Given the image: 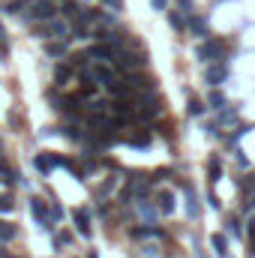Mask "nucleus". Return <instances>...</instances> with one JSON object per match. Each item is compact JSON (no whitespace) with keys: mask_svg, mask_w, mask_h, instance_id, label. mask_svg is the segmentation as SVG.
Segmentation results:
<instances>
[{"mask_svg":"<svg viewBox=\"0 0 255 258\" xmlns=\"http://www.w3.org/2000/svg\"><path fill=\"white\" fill-rule=\"evenodd\" d=\"M69 75H72V69H69V66H57V84H66Z\"/></svg>","mask_w":255,"mask_h":258,"instance_id":"nucleus-23","label":"nucleus"},{"mask_svg":"<svg viewBox=\"0 0 255 258\" xmlns=\"http://www.w3.org/2000/svg\"><path fill=\"white\" fill-rule=\"evenodd\" d=\"M36 36H42V39H63L66 36H72V21L69 18H51V21H42V27L36 30Z\"/></svg>","mask_w":255,"mask_h":258,"instance_id":"nucleus-1","label":"nucleus"},{"mask_svg":"<svg viewBox=\"0 0 255 258\" xmlns=\"http://www.w3.org/2000/svg\"><path fill=\"white\" fill-rule=\"evenodd\" d=\"M171 27H174V30H180V33H183L186 21H183V15H180V12H171Z\"/></svg>","mask_w":255,"mask_h":258,"instance_id":"nucleus-21","label":"nucleus"},{"mask_svg":"<svg viewBox=\"0 0 255 258\" xmlns=\"http://www.w3.org/2000/svg\"><path fill=\"white\" fill-rule=\"evenodd\" d=\"M72 216H75V228H78V234L90 237V216H87L84 210H75V213H72Z\"/></svg>","mask_w":255,"mask_h":258,"instance_id":"nucleus-9","label":"nucleus"},{"mask_svg":"<svg viewBox=\"0 0 255 258\" xmlns=\"http://www.w3.org/2000/svg\"><path fill=\"white\" fill-rule=\"evenodd\" d=\"M225 78H228V66H225L222 60L207 63V69H204V81H207V84H222Z\"/></svg>","mask_w":255,"mask_h":258,"instance_id":"nucleus-6","label":"nucleus"},{"mask_svg":"<svg viewBox=\"0 0 255 258\" xmlns=\"http://www.w3.org/2000/svg\"><path fill=\"white\" fill-rule=\"evenodd\" d=\"M150 6L159 12V9H165V6H168V0H150Z\"/></svg>","mask_w":255,"mask_h":258,"instance_id":"nucleus-30","label":"nucleus"},{"mask_svg":"<svg viewBox=\"0 0 255 258\" xmlns=\"http://www.w3.org/2000/svg\"><path fill=\"white\" fill-rule=\"evenodd\" d=\"M210 243H213V249L219 252V255H225V252H228V240H225L222 234H213V237H210Z\"/></svg>","mask_w":255,"mask_h":258,"instance_id":"nucleus-15","label":"nucleus"},{"mask_svg":"<svg viewBox=\"0 0 255 258\" xmlns=\"http://www.w3.org/2000/svg\"><path fill=\"white\" fill-rule=\"evenodd\" d=\"M84 75L90 78V81H99V84H111V81H117V66L114 63H99V60H90L87 63V69H84Z\"/></svg>","mask_w":255,"mask_h":258,"instance_id":"nucleus-2","label":"nucleus"},{"mask_svg":"<svg viewBox=\"0 0 255 258\" xmlns=\"http://www.w3.org/2000/svg\"><path fill=\"white\" fill-rule=\"evenodd\" d=\"M228 231H231L234 237H240V234H243V228H240V222H237V219H231V222H228Z\"/></svg>","mask_w":255,"mask_h":258,"instance_id":"nucleus-25","label":"nucleus"},{"mask_svg":"<svg viewBox=\"0 0 255 258\" xmlns=\"http://www.w3.org/2000/svg\"><path fill=\"white\" fill-rule=\"evenodd\" d=\"M126 141H129V144H135V147H147V144H150V135H144V132H132Z\"/></svg>","mask_w":255,"mask_h":258,"instance_id":"nucleus-17","label":"nucleus"},{"mask_svg":"<svg viewBox=\"0 0 255 258\" xmlns=\"http://www.w3.org/2000/svg\"><path fill=\"white\" fill-rule=\"evenodd\" d=\"M105 3L111 6V9H120V0H105Z\"/></svg>","mask_w":255,"mask_h":258,"instance_id":"nucleus-32","label":"nucleus"},{"mask_svg":"<svg viewBox=\"0 0 255 258\" xmlns=\"http://www.w3.org/2000/svg\"><path fill=\"white\" fill-rule=\"evenodd\" d=\"M186 210H189V216H192V219L198 216V201H195V192H192L189 186H186Z\"/></svg>","mask_w":255,"mask_h":258,"instance_id":"nucleus-16","label":"nucleus"},{"mask_svg":"<svg viewBox=\"0 0 255 258\" xmlns=\"http://www.w3.org/2000/svg\"><path fill=\"white\" fill-rule=\"evenodd\" d=\"M222 57H225V42L222 39H207V42L198 45V60H204V63H216Z\"/></svg>","mask_w":255,"mask_h":258,"instance_id":"nucleus-4","label":"nucleus"},{"mask_svg":"<svg viewBox=\"0 0 255 258\" xmlns=\"http://www.w3.org/2000/svg\"><path fill=\"white\" fill-rule=\"evenodd\" d=\"M159 111H162L159 99L153 96V90H147V99H144V105L138 108V117H141V120H150V117H156Z\"/></svg>","mask_w":255,"mask_h":258,"instance_id":"nucleus-7","label":"nucleus"},{"mask_svg":"<svg viewBox=\"0 0 255 258\" xmlns=\"http://www.w3.org/2000/svg\"><path fill=\"white\" fill-rule=\"evenodd\" d=\"M147 189H150V183L144 180V177H132V186H129V192H135L138 198H144V195H147ZM129 192H123V198H129Z\"/></svg>","mask_w":255,"mask_h":258,"instance_id":"nucleus-8","label":"nucleus"},{"mask_svg":"<svg viewBox=\"0 0 255 258\" xmlns=\"http://www.w3.org/2000/svg\"><path fill=\"white\" fill-rule=\"evenodd\" d=\"M30 213H33V219L42 225V231H51L54 225H51V207H48V201H42V198H30Z\"/></svg>","mask_w":255,"mask_h":258,"instance_id":"nucleus-5","label":"nucleus"},{"mask_svg":"<svg viewBox=\"0 0 255 258\" xmlns=\"http://www.w3.org/2000/svg\"><path fill=\"white\" fill-rule=\"evenodd\" d=\"M12 237H15V225L0 222V240H12Z\"/></svg>","mask_w":255,"mask_h":258,"instance_id":"nucleus-19","label":"nucleus"},{"mask_svg":"<svg viewBox=\"0 0 255 258\" xmlns=\"http://www.w3.org/2000/svg\"><path fill=\"white\" fill-rule=\"evenodd\" d=\"M12 210V201L9 198H0V213H9Z\"/></svg>","mask_w":255,"mask_h":258,"instance_id":"nucleus-28","label":"nucleus"},{"mask_svg":"<svg viewBox=\"0 0 255 258\" xmlns=\"http://www.w3.org/2000/svg\"><path fill=\"white\" fill-rule=\"evenodd\" d=\"M27 18L30 21H51V18H57V3L54 0H33Z\"/></svg>","mask_w":255,"mask_h":258,"instance_id":"nucleus-3","label":"nucleus"},{"mask_svg":"<svg viewBox=\"0 0 255 258\" xmlns=\"http://www.w3.org/2000/svg\"><path fill=\"white\" fill-rule=\"evenodd\" d=\"M60 216H63V210H60L57 204H51V222H57V219H60Z\"/></svg>","mask_w":255,"mask_h":258,"instance_id":"nucleus-29","label":"nucleus"},{"mask_svg":"<svg viewBox=\"0 0 255 258\" xmlns=\"http://www.w3.org/2000/svg\"><path fill=\"white\" fill-rule=\"evenodd\" d=\"M33 165H36V168H39L42 174H48V171H51V168L57 165V156H48V153H39V156H36V159H33Z\"/></svg>","mask_w":255,"mask_h":258,"instance_id":"nucleus-12","label":"nucleus"},{"mask_svg":"<svg viewBox=\"0 0 255 258\" xmlns=\"http://www.w3.org/2000/svg\"><path fill=\"white\" fill-rule=\"evenodd\" d=\"M189 111H192V114H195V117H198V114H204V105H201V102H195V99H192V102H189Z\"/></svg>","mask_w":255,"mask_h":258,"instance_id":"nucleus-26","label":"nucleus"},{"mask_svg":"<svg viewBox=\"0 0 255 258\" xmlns=\"http://www.w3.org/2000/svg\"><path fill=\"white\" fill-rule=\"evenodd\" d=\"M132 237L135 240H144V237H162V231L156 225H147V228H132Z\"/></svg>","mask_w":255,"mask_h":258,"instance_id":"nucleus-14","label":"nucleus"},{"mask_svg":"<svg viewBox=\"0 0 255 258\" xmlns=\"http://www.w3.org/2000/svg\"><path fill=\"white\" fill-rule=\"evenodd\" d=\"M135 207H138V213H141L144 219H156V216H159V207H153L150 201H144V198H138Z\"/></svg>","mask_w":255,"mask_h":258,"instance_id":"nucleus-13","label":"nucleus"},{"mask_svg":"<svg viewBox=\"0 0 255 258\" xmlns=\"http://www.w3.org/2000/svg\"><path fill=\"white\" fill-rule=\"evenodd\" d=\"M78 12H81V6H78V3H66V6H63V18H75Z\"/></svg>","mask_w":255,"mask_h":258,"instance_id":"nucleus-22","label":"nucleus"},{"mask_svg":"<svg viewBox=\"0 0 255 258\" xmlns=\"http://www.w3.org/2000/svg\"><path fill=\"white\" fill-rule=\"evenodd\" d=\"M219 174H222V165H219V159H210V180H219Z\"/></svg>","mask_w":255,"mask_h":258,"instance_id":"nucleus-24","label":"nucleus"},{"mask_svg":"<svg viewBox=\"0 0 255 258\" xmlns=\"http://www.w3.org/2000/svg\"><path fill=\"white\" fill-rule=\"evenodd\" d=\"M18 9H21V0H9V3H6V12H9V15H15Z\"/></svg>","mask_w":255,"mask_h":258,"instance_id":"nucleus-27","label":"nucleus"},{"mask_svg":"<svg viewBox=\"0 0 255 258\" xmlns=\"http://www.w3.org/2000/svg\"><path fill=\"white\" fill-rule=\"evenodd\" d=\"M249 237H252V252H255V219L249 222Z\"/></svg>","mask_w":255,"mask_h":258,"instance_id":"nucleus-31","label":"nucleus"},{"mask_svg":"<svg viewBox=\"0 0 255 258\" xmlns=\"http://www.w3.org/2000/svg\"><path fill=\"white\" fill-rule=\"evenodd\" d=\"M207 105H210V108H216V111H222V105H225V99H222V93H210V99H207Z\"/></svg>","mask_w":255,"mask_h":258,"instance_id":"nucleus-20","label":"nucleus"},{"mask_svg":"<svg viewBox=\"0 0 255 258\" xmlns=\"http://www.w3.org/2000/svg\"><path fill=\"white\" fill-rule=\"evenodd\" d=\"M0 48L6 51V39H3V27H0Z\"/></svg>","mask_w":255,"mask_h":258,"instance_id":"nucleus-33","label":"nucleus"},{"mask_svg":"<svg viewBox=\"0 0 255 258\" xmlns=\"http://www.w3.org/2000/svg\"><path fill=\"white\" fill-rule=\"evenodd\" d=\"M156 207H159V213H165V216H168V213H174V195H171L168 189H162V192H159Z\"/></svg>","mask_w":255,"mask_h":258,"instance_id":"nucleus-11","label":"nucleus"},{"mask_svg":"<svg viewBox=\"0 0 255 258\" xmlns=\"http://www.w3.org/2000/svg\"><path fill=\"white\" fill-rule=\"evenodd\" d=\"M54 3H57V0H54Z\"/></svg>","mask_w":255,"mask_h":258,"instance_id":"nucleus-34","label":"nucleus"},{"mask_svg":"<svg viewBox=\"0 0 255 258\" xmlns=\"http://www.w3.org/2000/svg\"><path fill=\"white\" fill-rule=\"evenodd\" d=\"M48 54H51V57H60V54H66V42H63V39H57V42H48Z\"/></svg>","mask_w":255,"mask_h":258,"instance_id":"nucleus-18","label":"nucleus"},{"mask_svg":"<svg viewBox=\"0 0 255 258\" xmlns=\"http://www.w3.org/2000/svg\"><path fill=\"white\" fill-rule=\"evenodd\" d=\"M186 27H189L195 36H207V21H204L201 15H189V18H186Z\"/></svg>","mask_w":255,"mask_h":258,"instance_id":"nucleus-10","label":"nucleus"}]
</instances>
